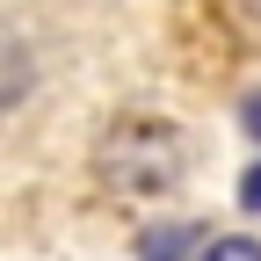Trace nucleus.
I'll list each match as a JSON object with an SVG mask.
<instances>
[{
	"instance_id": "nucleus-1",
	"label": "nucleus",
	"mask_w": 261,
	"mask_h": 261,
	"mask_svg": "<svg viewBox=\"0 0 261 261\" xmlns=\"http://www.w3.org/2000/svg\"><path fill=\"white\" fill-rule=\"evenodd\" d=\"M102 181L130 196H160L181 181V130L160 116H130L102 138Z\"/></svg>"
},
{
	"instance_id": "nucleus-2",
	"label": "nucleus",
	"mask_w": 261,
	"mask_h": 261,
	"mask_svg": "<svg viewBox=\"0 0 261 261\" xmlns=\"http://www.w3.org/2000/svg\"><path fill=\"white\" fill-rule=\"evenodd\" d=\"M203 261H261V247H254V240H218Z\"/></svg>"
},
{
	"instance_id": "nucleus-3",
	"label": "nucleus",
	"mask_w": 261,
	"mask_h": 261,
	"mask_svg": "<svg viewBox=\"0 0 261 261\" xmlns=\"http://www.w3.org/2000/svg\"><path fill=\"white\" fill-rule=\"evenodd\" d=\"M240 203H254V211H261V167H247V181H240Z\"/></svg>"
},
{
	"instance_id": "nucleus-4",
	"label": "nucleus",
	"mask_w": 261,
	"mask_h": 261,
	"mask_svg": "<svg viewBox=\"0 0 261 261\" xmlns=\"http://www.w3.org/2000/svg\"><path fill=\"white\" fill-rule=\"evenodd\" d=\"M240 123L254 130V138H261V94H247V102H240Z\"/></svg>"
}]
</instances>
